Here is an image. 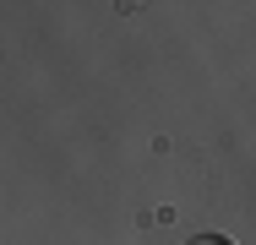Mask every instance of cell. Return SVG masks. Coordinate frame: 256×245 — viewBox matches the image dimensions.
I'll return each mask as SVG.
<instances>
[{"mask_svg":"<svg viewBox=\"0 0 256 245\" xmlns=\"http://www.w3.org/2000/svg\"><path fill=\"white\" fill-rule=\"evenodd\" d=\"M202 245H229V240H202Z\"/></svg>","mask_w":256,"mask_h":245,"instance_id":"cell-1","label":"cell"}]
</instances>
